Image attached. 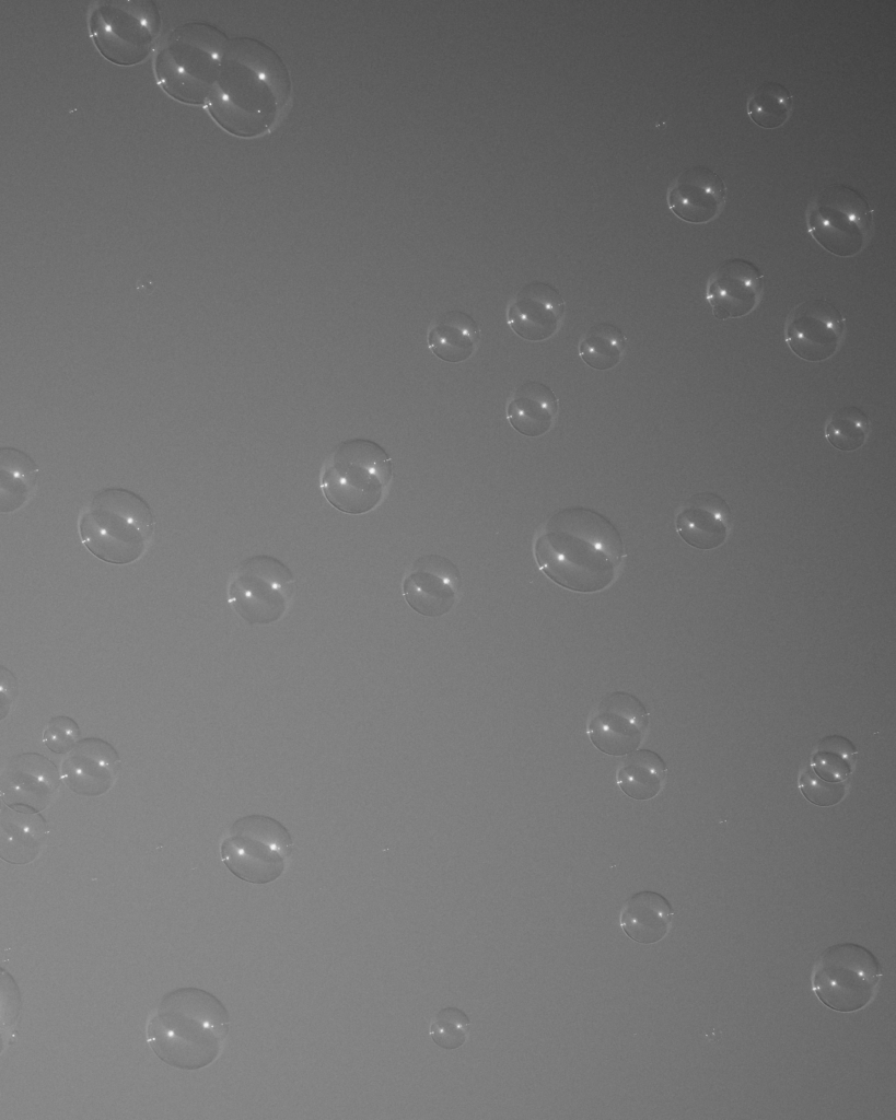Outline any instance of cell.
<instances>
[{"label":"cell","mask_w":896,"mask_h":1120,"mask_svg":"<svg viewBox=\"0 0 896 1120\" xmlns=\"http://www.w3.org/2000/svg\"><path fill=\"white\" fill-rule=\"evenodd\" d=\"M566 303L559 290L543 281L522 285L509 302L507 323L521 338L544 341L560 328Z\"/></svg>","instance_id":"obj_17"},{"label":"cell","mask_w":896,"mask_h":1120,"mask_svg":"<svg viewBox=\"0 0 896 1120\" xmlns=\"http://www.w3.org/2000/svg\"><path fill=\"white\" fill-rule=\"evenodd\" d=\"M667 765L653 750H633L624 758L616 772V783L629 797L647 801L655 797L665 783Z\"/></svg>","instance_id":"obj_25"},{"label":"cell","mask_w":896,"mask_h":1120,"mask_svg":"<svg viewBox=\"0 0 896 1120\" xmlns=\"http://www.w3.org/2000/svg\"><path fill=\"white\" fill-rule=\"evenodd\" d=\"M674 909L661 894L643 890L633 894L622 906L619 925L624 933L640 944H654L668 933Z\"/></svg>","instance_id":"obj_22"},{"label":"cell","mask_w":896,"mask_h":1120,"mask_svg":"<svg viewBox=\"0 0 896 1120\" xmlns=\"http://www.w3.org/2000/svg\"><path fill=\"white\" fill-rule=\"evenodd\" d=\"M120 757L108 742L88 737L81 739L61 763V780L75 794L100 796L115 784L120 771Z\"/></svg>","instance_id":"obj_19"},{"label":"cell","mask_w":896,"mask_h":1120,"mask_svg":"<svg viewBox=\"0 0 896 1120\" xmlns=\"http://www.w3.org/2000/svg\"><path fill=\"white\" fill-rule=\"evenodd\" d=\"M871 432L866 413L856 406H843L835 410L825 424V438L835 448L853 452L862 447Z\"/></svg>","instance_id":"obj_30"},{"label":"cell","mask_w":896,"mask_h":1120,"mask_svg":"<svg viewBox=\"0 0 896 1120\" xmlns=\"http://www.w3.org/2000/svg\"><path fill=\"white\" fill-rule=\"evenodd\" d=\"M47 835V822L37 813L3 807L1 810V859L26 864L36 859Z\"/></svg>","instance_id":"obj_24"},{"label":"cell","mask_w":896,"mask_h":1120,"mask_svg":"<svg viewBox=\"0 0 896 1120\" xmlns=\"http://www.w3.org/2000/svg\"><path fill=\"white\" fill-rule=\"evenodd\" d=\"M155 529L156 518L149 502L118 487L95 492L78 521L82 545L98 560L116 565L142 558Z\"/></svg>","instance_id":"obj_4"},{"label":"cell","mask_w":896,"mask_h":1120,"mask_svg":"<svg viewBox=\"0 0 896 1120\" xmlns=\"http://www.w3.org/2000/svg\"><path fill=\"white\" fill-rule=\"evenodd\" d=\"M627 338L614 324L593 325L579 342V355L592 369L604 371L615 368L622 359Z\"/></svg>","instance_id":"obj_28"},{"label":"cell","mask_w":896,"mask_h":1120,"mask_svg":"<svg viewBox=\"0 0 896 1120\" xmlns=\"http://www.w3.org/2000/svg\"><path fill=\"white\" fill-rule=\"evenodd\" d=\"M559 412V399L554 390L538 381H526L515 387L505 416L519 433L537 438L552 428Z\"/></svg>","instance_id":"obj_21"},{"label":"cell","mask_w":896,"mask_h":1120,"mask_svg":"<svg viewBox=\"0 0 896 1120\" xmlns=\"http://www.w3.org/2000/svg\"><path fill=\"white\" fill-rule=\"evenodd\" d=\"M1 513L22 509L34 495L38 466L30 455L14 447L1 448Z\"/></svg>","instance_id":"obj_26"},{"label":"cell","mask_w":896,"mask_h":1120,"mask_svg":"<svg viewBox=\"0 0 896 1120\" xmlns=\"http://www.w3.org/2000/svg\"><path fill=\"white\" fill-rule=\"evenodd\" d=\"M481 340L478 323L467 313L458 310L446 311L434 318L427 332L430 351L450 363L468 360Z\"/></svg>","instance_id":"obj_23"},{"label":"cell","mask_w":896,"mask_h":1120,"mask_svg":"<svg viewBox=\"0 0 896 1120\" xmlns=\"http://www.w3.org/2000/svg\"><path fill=\"white\" fill-rule=\"evenodd\" d=\"M60 780L56 766L43 755L13 756L1 772V800L13 809L37 813L51 803Z\"/></svg>","instance_id":"obj_15"},{"label":"cell","mask_w":896,"mask_h":1120,"mask_svg":"<svg viewBox=\"0 0 896 1120\" xmlns=\"http://www.w3.org/2000/svg\"><path fill=\"white\" fill-rule=\"evenodd\" d=\"M650 724L641 700L626 691L606 695L591 711L586 734L602 752L612 756L629 754L641 745Z\"/></svg>","instance_id":"obj_12"},{"label":"cell","mask_w":896,"mask_h":1120,"mask_svg":"<svg viewBox=\"0 0 896 1120\" xmlns=\"http://www.w3.org/2000/svg\"><path fill=\"white\" fill-rule=\"evenodd\" d=\"M462 575L449 558L430 553L417 558L406 571L402 591L408 606L424 617L447 614L459 598Z\"/></svg>","instance_id":"obj_14"},{"label":"cell","mask_w":896,"mask_h":1120,"mask_svg":"<svg viewBox=\"0 0 896 1120\" xmlns=\"http://www.w3.org/2000/svg\"><path fill=\"white\" fill-rule=\"evenodd\" d=\"M153 0H102L92 4L88 26L93 44L107 61L132 67L153 50L162 30Z\"/></svg>","instance_id":"obj_7"},{"label":"cell","mask_w":896,"mask_h":1120,"mask_svg":"<svg viewBox=\"0 0 896 1120\" xmlns=\"http://www.w3.org/2000/svg\"><path fill=\"white\" fill-rule=\"evenodd\" d=\"M883 969L877 957L857 943L826 947L814 961L811 987L817 999L839 1013H853L873 1000Z\"/></svg>","instance_id":"obj_8"},{"label":"cell","mask_w":896,"mask_h":1120,"mask_svg":"<svg viewBox=\"0 0 896 1120\" xmlns=\"http://www.w3.org/2000/svg\"><path fill=\"white\" fill-rule=\"evenodd\" d=\"M857 756L858 749L848 738L829 735L817 743L810 767L826 781L845 782L852 773Z\"/></svg>","instance_id":"obj_29"},{"label":"cell","mask_w":896,"mask_h":1120,"mask_svg":"<svg viewBox=\"0 0 896 1120\" xmlns=\"http://www.w3.org/2000/svg\"><path fill=\"white\" fill-rule=\"evenodd\" d=\"M732 522L729 503L718 493L703 491L691 495L680 506L675 528L687 545L711 550L725 542Z\"/></svg>","instance_id":"obj_20"},{"label":"cell","mask_w":896,"mask_h":1120,"mask_svg":"<svg viewBox=\"0 0 896 1120\" xmlns=\"http://www.w3.org/2000/svg\"><path fill=\"white\" fill-rule=\"evenodd\" d=\"M393 460L379 443L363 438L339 442L325 458L319 487L336 510L361 515L376 509L392 486Z\"/></svg>","instance_id":"obj_6"},{"label":"cell","mask_w":896,"mask_h":1120,"mask_svg":"<svg viewBox=\"0 0 896 1120\" xmlns=\"http://www.w3.org/2000/svg\"><path fill=\"white\" fill-rule=\"evenodd\" d=\"M294 849L290 831L279 820L253 814L232 824L220 852L222 862L234 876L261 885L281 876Z\"/></svg>","instance_id":"obj_9"},{"label":"cell","mask_w":896,"mask_h":1120,"mask_svg":"<svg viewBox=\"0 0 896 1120\" xmlns=\"http://www.w3.org/2000/svg\"><path fill=\"white\" fill-rule=\"evenodd\" d=\"M230 1013L211 992L182 987L166 992L151 1010L146 1038L171 1068L196 1071L220 1055L230 1030Z\"/></svg>","instance_id":"obj_3"},{"label":"cell","mask_w":896,"mask_h":1120,"mask_svg":"<svg viewBox=\"0 0 896 1120\" xmlns=\"http://www.w3.org/2000/svg\"><path fill=\"white\" fill-rule=\"evenodd\" d=\"M18 693V681L5 667H1V719H3Z\"/></svg>","instance_id":"obj_34"},{"label":"cell","mask_w":896,"mask_h":1120,"mask_svg":"<svg viewBox=\"0 0 896 1120\" xmlns=\"http://www.w3.org/2000/svg\"><path fill=\"white\" fill-rule=\"evenodd\" d=\"M790 350L807 362H823L837 353L846 332V318L829 301L812 299L798 304L784 322Z\"/></svg>","instance_id":"obj_13"},{"label":"cell","mask_w":896,"mask_h":1120,"mask_svg":"<svg viewBox=\"0 0 896 1120\" xmlns=\"http://www.w3.org/2000/svg\"><path fill=\"white\" fill-rule=\"evenodd\" d=\"M746 109L757 126L776 129L791 118L794 109L793 94L779 82H764L748 96Z\"/></svg>","instance_id":"obj_27"},{"label":"cell","mask_w":896,"mask_h":1120,"mask_svg":"<svg viewBox=\"0 0 896 1120\" xmlns=\"http://www.w3.org/2000/svg\"><path fill=\"white\" fill-rule=\"evenodd\" d=\"M799 789L812 804L828 807L838 804L846 795L845 782H830L818 777L808 766L800 775Z\"/></svg>","instance_id":"obj_32"},{"label":"cell","mask_w":896,"mask_h":1120,"mask_svg":"<svg viewBox=\"0 0 896 1120\" xmlns=\"http://www.w3.org/2000/svg\"><path fill=\"white\" fill-rule=\"evenodd\" d=\"M296 580L291 569L270 555L241 561L230 575L228 604L249 626H267L283 618L293 602Z\"/></svg>","instance_id":"obj_11"},{"label":"cell","mask_w":896,"mask_h":1120,"mask_svg":"<svg viewBox=\"0 0 896 1120\" xmlns=\"http://www.w3.org/2000/svg\"><path fill=\"white\" fill-rule=\"evenodd\" d=\"M290 71L266 43L236 36L229 39L206 107L228 133L254 139L270 132L292 101Z\"/></svg>","instance_id":"obj_1"},{"label":"cell","mask_w":896,"mask_h":1120,"mask_svg":"<svg viewBox=\"0 0 896 1120\" xmlns=\"http://www.w3.org/2000/svg\"><path fill=\"white\" fill-rule=\"evenodd\" d=\"M81 731L77 722L66 715L51 718L45 726L43 742L55 754H67L79 742Z\"/></svg>","instance_id":"obj_33"},{"label":"cell","mask_w":896,"mask_h":1120,"mask_svg":"<svg viewBox=\"0 0 896 1120\" xmlns=\"http://www.w3.org/2000/svg\"><path fill=\"white\" fill-rule=\"evenodd\" d=\"M229 39L221 28L208 22L188 21L177 25L154 56L158 84L182 104L206 106Z\"/></svg>","instance_id":"obj_5"},{"label":"cell","mask_w":896,"mask_h":1120,"mask_svg":"<svg viewBox=\"0 0 896 1120\" xmlns=\"http://www.w3.org/2000/svg\"><path fill=\"white\" fill-rule=\"evenodd\" d=\"M811 236L828 253L853 257L873 235V208L858 189L834 184L821 189L806 209Z\"/></svg>","instance_id":"obj_10"},{"label":"cell","mask_w":896,"mask_h":1120,"mask_svg":"<svg viewBox=\"0 0 896 1120\" xmlns=\"http://www.w3.org/2000/svg\"><path fill=\"white\" fill-rule=\"evenodd\" d=\"M764 276L745 258L723 260L710 275L706 287V299L713 316L725 320L750 314L761 300Z\"/></svg>","instance_id":"obj_16"},{"label":"cell","mask_w":896,"mask_h":1120,"mask_svg":"<svg viewBox=\"0 0 896 1120\" xmlns=\"http://www.w3.org/2000/svg\"><path fill=\"white\" fill-rule=\"evenodd\" d=\"M728 188L723 178L702 165L684 170L667 190L671 211L680 220L705 224L715 220L726 205Z\"/></svg>","instance_id":"obj_18"},{"label":"cell","mask_w":896,"mask_h":1120,"mask_svg":"<svg viewBox=\"0 0 896 1120\" xmlns=\"http://www.w3.org/2000/svg\"><path fill=\"white\" fill-rule=\"evenodd\" d=\"M469 1027L470 1019L464 1011L455 1006H446L432 1017L429 1032L437 1046L445 1050H454L465 1043Z\"/></svg>","instance_id":"obj_31"},{"label":"cell","mask_w":896,"mask_h":1120,"mask_svg":"<svg viewBox=\"0 0 896 1120\" xmlns=\"http://www.w3.org/2000/svg\"><path fill=\"white\" fill-rule=\"evenodd\" d=\"M533 553L539 570L559 586L596 593L616 580L626 557L616 526L594 509L569 506L538 529Z\"/></svg>","instance_id":"obj_2"}]
</instances>
